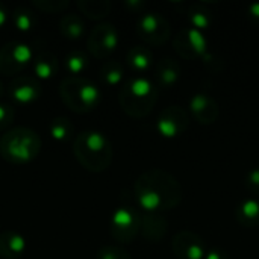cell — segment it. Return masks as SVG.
<instances>
[{
    "label": "cell",
    "instance_id": "6da1fadb",
    "mask_svg": "<svg viewBox=\"0 0 259 259\" xmlns=\"http://www.w3.org/2000/svg\"><path fill=\"white\" fill-rule=\"evenodd\" d=\"M138 205L146 212H164L175 209L182 202V187L179 181L165 170L152 168L141 173L134 185Z\"/></svg>",
    "mask_w": 259,
    "mask_h": 259
},
{
    "label": "cell",
    "instance_id": "7a4b0ae2",
    "mask_svg": "<svg viewBox=\"0 0 259 259\" xmlns=\"http://www.w3.org/2000/svg\"><path fill=\"white\" fill-rule=\"evenodd\" d=\"M73 153L77 162L88 171L102 173L112 162L111 140L100 131H83L73 140Z\"/></svg>",
    "mask_w": 259,
    "mask_h": 259
},
{
    "label": "cell",
    "instance_id": "3957f363",
    "mask_svg": "<svg viewBox=\"0 0 259 259\" xmlns=\"http://www.w3.org/2000/svg\"><path fill=\"white\" fill-rule=\"evenodd\" d=\"M123 112L132 118L147 117L158 102V87L144 76L129 79L118 93Z\"/></svg>",
    "mask_w": 259,
    "mask_h": 259
},
{
    "label": "cell",
    "instance_id": "277c9868",
    "mask_svg": "<svg viewBox=\"0 0 259 259\" xmlns=\"http://www.w3.org/2000/svg\"><path fill=\"white\" fill-rule=\"evenodd\" d=\"M41 137L30 127L17 126L0 137V155L9 164H27L41 152Z\"/></svg>",
    "mask_w": 259,
    "mask_h": 259
},
{
    "label": "cell",
    "instance_id": "5b68a950",
    "mask_svg": "<svg viewBox=\"0 0 259 259\" xmlns=\"http://www.w3.org/2000/svg\"><path fill=\"white\" fill-rule=\"evenodd\" d=\"M59 97L62 103L76 114L94 111L102 99L99 87L80 76L65 77L59 85Z\"/></svg>",
    "mask_w": 259,
    "mask_h": 259
},
{
    "label": "cell",
    "instance_id": "8992f818",
    "mask_svg": "<svg viewBox=\"0 0 259 259\" xmlns=\"http://www.w3.org/2000/svg\"><path fill=\"white\" fill-rule=\"evenodd\" d=\"M141 228V214L132 206L121 205L118 206L109 222L111 237L121 244L132 243L140 235Z\"/></svg>",
    "mask_w": 259,
    "mask_h": 259
},
{
    "label": "cell",
    "instance_id": "52a82bcc",
    "mask_svg": "<svg viewBox=\"0 0 259 259\" xmlns=\"http://www.w3.org/2000/svg\"><path fill=\"white\" fill-rule=\"evenodd\" d=\"M135 32L141 41L150 46H162L170 39L171 26L165 17L158 12H144L135 26Z\"/></svg>",
    "mask_w": 259,
    "mask_h": 259
},
{
    "label": "cell",
    "instance_id": "ba28073f",
    "mask_svg": "<svg viewBox=\"0 0 259 259\" xmlns=\"http://www.w3.org/2000/svg\"><path fill=\"white\" fill-rule=\"evenodd\" d=\"M118 44L120 38L117 27L112 23L102 21L93 27L87 39V52L97 59H106L115 52Z\"/></svg>",
    "mask_w": 259,
    "mask_h": 259
},
{
    "label": "cell",
    "instance_id": "9c48e42d",
    "mask_svg": "<svg viewBox=\"0 0 259 259\" xmlns=\"http://www.w3.org/2000/svg\"><path fill=\"white\" fill-rule=\"evenodd\" d=\"M32 49L18 39L8 41L0 47V74L15 76L33 59Z\"/></svg>",
    "mask_w": 259,
    "mask_h": 259
},
{
    "label": "cell",
    "instance_id": "30bf717a",
    "mask_svg": "<svg viewBox=\"0 0 259 259\" xmlns=\"http://www.w3.org/2000/svg\"><path fill=\"white\" fill-rule=\"evenodd\" d=\"M173 47L181 58L190 61L203 59L208 55V41L203 33L194 27L181 29L173 39Z\"/></svg>",
    "mask_w": 259,
    "mask_h": 259
},
{
    "label": "cell",
    "instance_id": "8fae6325",
    "mask_svg": "<svg viewBox=\"0 0 259 259\" xmlns=\"http://www.w3.org/2000/svg\"><path fill=\"white\" fill-rule=\"evenodd\" d=\"M190 127V115L179 105H171L162 109L156 121V131L165 138H176Z\"/></svg>",
    "mask_w": 259,
    "mask_h": 259
},
{
    "label": "cell",
    "instance_id": "7c38bea8",
    "mask_svg": "<svg viewBox=\"0 0 259 259\" xmlns=\"http://www.w3.org/2000/svg\"><path fill=\"white\" fill-rule=\"evenodd\" d=\"M171 250L178 259H203L205 243L196 232L181 231L171 240Z\"/></svg>",
    "mask_w": 259,
    "mask_h": 259
},
{
    "label": "cell",
    "instance_id": "4fadbf2b",
    "mask_svg": "<svg viewBox=\"0 0 259 259\" xmlns=\"http://www.w3.org/2000/svg\"><path fill=\"white\" fill-rule=\"evenodd\" d=\"M42 87L36 77L32 76H17L8 85L9 97L20 105H30L41 97Z\"/></svg>",
    "mask_w": 259,
    "mask_h": 259
},
{
    "label": "cell",
    "instance_id": "5bb4252c",
    "mask_svg": "<svg viewBox=\"0 0 259 259\" xmlns=\"http://www.w3.org/2000/svg\"><path fill=\"white\" fill-rule=\"evenodd\" d=\"M190 112L200 124H212L220 115V108L214 97L205 93H199L194 94L190 100Z\"/></svg>",
    "mask_w": 259,
    "mask_h": 259
},
{
    "label": "cell",
    "instance_id": "9a60e30c",
    "mask_svg": "<svg viewBox=\"0 0 259 259\" xmlns=\"http://www.w3.org/2000/svg\"><path fill=\"white\" fill-rule=\"evenodd\" d=\"M168 231V222L156 212H146L141 215L140 234L150 243H159Z\"/></svg>",
    "mask_w": 259,
    "mask_h": 259
},
{
    "label": "cell",
    "instance_id": "2e32d148",
    "mask_svg": "<svg viewBox=\"0 0 259 259\" xmlns=\"http://www.w3.org/2000/svg\"><path fill=\"white\" fill-rule=\"evenodd\" d=\"M32 67H33V71H35V76L38 80H47L58 74L59 59L56 58V55L53 52L42 49L33 55Z\"/></svg>",
    "mask_w": 259,
    "mask_h": 259
},
{
    "label": "cell",
    "instance_id": "e0dca14e",
    "mask_svg": "<svg viewBox=\"0 0 259 259\" xmlns=\"http://www.w3.org/2000/svg\"><path fill=\"white\" fill-rule=\"evenodd\" d=\"M26 252V238L17 231L0 232V258L20 259Z\"/></svg>",
    "mask_w": 259,
    "mask_h": 259
},
{
    "label": "cell",
    "instance_id": "ac0fdd59",
    "mask_svg": "<svg viewBox=\"0 0 259 259\" xmlns=\"http://www.w3.org/2000/svg\"><path fill=\"white\" fill-rule=\"evenodd\" d=\"M181 77V65L173 58H162L155 68L156 87L159 88H171L178 83Z\"/></svg>",
    "mask_w": 259,
    "mask_h": 259
},
{
    "label": "cell",
    "instance_id": "d6986e66",
    "mask_svg": "<svg viewBox=\"0 0 259 259\" xmlns=\"http://www.w3.org/2000/svg\"><path fill=\"white\" fill-rule=\"evenodd\" d=\"M59 32L64 38L70 41H79L83 38L87 32V26L83 18L74 12H65L59 20Z\"/></svg>",
    "mask_w": 259,
    "mask_h": 259
},
{
    "label": "cell",
    "instance_id": "ffe728a7",
    "mask_svg": "<svg viewBox=\"0 0 259 259\" xmlns=\"http://www.w3.org/2000/svg\"><path fill=\"white\" fill-rule=\"evenodd\" d=\"M126 64L132 71L143 74L152 67L153 53L146 46H134L126 53Z\"/></svg>",
    "mask_w": 259,
    "mask_h": 259
},
{
    "label": "cell",
    "instance_id": "44dd1931",
    "mask_svg": "<svg viewBox=\"0 0 259 259\" xmlns=\"http://www.w3.org/2000/svg\"><path fill=\"white\" fill-rule=\"evenodd\" d=\"M235 219L243 228H258L259 226V199L249 197L240 202L235 208Z\"/></svg>",
    "mask_w": 259,
    "mask_h": 259
},
{
    "label": "cell",
    "instance_id": "7402d4cb",
    "mask_svg": "<svg viewBox=\"0 0 259 259\" xmlns=\"http://www.w3.org/2000/svg\"><path fill=\"white\" fill-rule=\"evenodd\" d=\"M49 134L56 143H61V144L68 143L74 137V124L67 117H62V115L53 117L52 121L49 123Z\"/></svg>",
    "mask_w": 259,
    "mask_h": 259
},
{
    "label": "cell",
    "instance_id": "603a6c76",
    "mask_svg": "<svg viewBox=\"0 0 259 259\" xmlns=\"http://www.w3.org/2000/svg\"><path fill=\"white\" fill-rule=\"evenodd\" d=\"M11 20H12L14 27L20 32H29L38 23V17H36L35 11L24 5L14 6V9L11 12Z\"/></svg>",
    "mask_w": 259,
    "mask_h": 259
},
{
    "label": "cell",
    "instance_id": "cb8c5ba5",
    "mask_svg": "<svg viewBox=\"0 0 259 259\" xmlns=\"http://www.w3.org/2000/svg\"><path fill=\"white\" fill-rule=\"evenodd\" d=\"M76 6L85 17L91 20H102L112 9V3L109 0H79L76 2Z\"/></svg>",
    "mask_w": 259,
    "mask_h": 259
},
{
    "label": "cell",
    "instance_id": "d4e9b609",
    "mask_svg": "<svg viewBox=\"0 0 259 259\" xmlns=\"http://www.w3.org/2000/svg\"><path fill=\"white\" fill-rule=\"evenodd\" d=\"M99 76H100V80L108 85V87H115L118 85L123 77H124V67L121 62L115 61V59H109V61H105L103 65L100 67V71H99Z\"/></svg>",
    "mask_w": 259,
    "mask_h": 259
},
{
    "label": "cell",
    "instance_id": "484cf974",
    "mask_svg": "<svg viewBox=\"0 0 259 259\" xmlns=\"http://www.w3.org/2000/svg\"><path fill=\"white\" fill-rule=\"evenodd\" d=\"M187 17H188V20L191 23V27H194L197 30L206 29L212 23V12L203 3H193V5H190Z\"/></svg>",
    "mask_w": 259,
    "mask_h": 259
},
{
    "label": "cell",
    "instance_id": "4316f807",
    "mask_svg": "<svg viewBox=\"0 0 259 259\" xmlns=\"http://www.w3.org/2000/svg\"><path fill=\"white\" fill-rule=\"evenodd\" d=\"M88 52L80 50V49H73L70 50L65 58H64V68L71 74V76H79L83 73L88 67Z\"/></svg>",
    "mask_w": 259,
    "mask_h": 259
},
{
    "label": "cell",
    "instance_id": "83f0119b",
    "mask_svg": "<svg viewBox=\"0 0 259 259\" xmlns=\"http://www.w3.org/2000/svg\"><path fill=\"white\" fill-rule=\"evenodd\" d=\"M32 5L42 12L56 14V12H64L70 6V2H67V0H35Z\"/></svg>",
    "mask_w": 259,
    "mask_h": 259
},
{
    "label": "cell",
    "instance_id": "f1b7e54d",
    "mask_svg": "<svg viewBox=\"0 0 259 259\" xmlns=\"http://www.w3.org/2000/svg\"><path fill=\"white\" fill-rule=\"evenodd\" d=\"M96 259H132L129 252H126L120 246H103L97 255Z\"/></svg>",
    "mask_w": 259,
    "mask_h": 259
},
{
    "label": "cell",
    "instance_id": "f546056e",
    "mask_svg": "<svg viewBox=\"0 0 259 259\" xmlns=\"http://www.w3.org/2000/svg\"><path fill=\"white\" fill-rule=\"evenodd\" d=\"M15 118V111L11 105L0 102V131H6Z\"/></svg>",
    "mask_w": 259,
    "mask_h": 259
},
{
    "label": "cell",
    "instance_id": "4dcf8cb0",
    "mask_svg": "<svg viewBox=\"0 0 259 259\" xmlns=\"http://www.w3.org/2000/svg\"><path fill=\"white\" fill-rule=\"evenodd\" d=\"M246 187L250 193L259 197V168H252L246 175Z\"/></svg>",
    "mask_w": 259,
    "mask_h": 259
},
{
    "label": "cell",
    "instance_id": "1f68e13d",
    "mask_svg": "<svg viewBox=\"0 0 259 259\" xmlns=\"http://www.w3.org/2000/svg\"><path fill=\"white\" fill-rule=\"evenodd\" d=\"M249 17L255 23H259V3H253V5L249 6Z\"/></svg>",
    "mask_w": 259,
    "mask_h": 259
},
{
    "label": "cell",
    "instance_id": "d6a6232c",
    "mask_svg": "<svg viewBox=\"0 0 259 259\" xmlns=\"http://www.w3.org/2000/svg\"><path fill=\"white\" fill-rule=\"evenodd\" d=\"M8 18H9V12L6 9V6L3 3H0V27H3L6 24Z\"/></svg>",
    "mask_w": 259,
    "mask_h": 259
},
{
    "label": "cell",
    "instance_id": "836d02e7",
    "mask_svg": "<svg viewBox=\"0 0 259 259\" xmlns=\"http://www.w3.org/2000/svg\"><path fill=\"white\" fill-rule=\"evenodd\" d=\"M205 256H206V259H226V253H225V252H222V250L214 249V250L208 252Z\"/></svg>",
    "mask_w": 259,
    "mask_h": 259
},
{
    "label": "cell",
    "instance_id": "e575fe53",
    "mask_svg": "<svg viewBox=\"0 0 259 259\" xmlns=\"http://www.w3.org/2000/svg\"><path fill=\"white\" fill-rule=\"evenodd\" d=\"M3 93H5V87H3V83H2V80H0V97L3 96Z\"/></svg>",
    "mask_w": 259,
    "mask_h": 259
}]
</instances>
